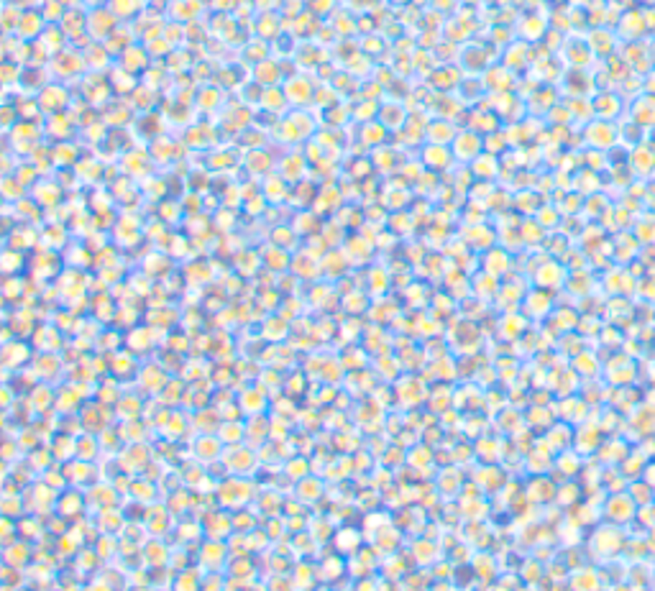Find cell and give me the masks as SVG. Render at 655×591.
<instances>
[{
  "mask_svg": "<svg viewBox=\"0 0 655 591\" xmlns=\"http://www.w3.org/2000/svg\"><path fill=\"white\" fill-rule=\"evenodd\" d=\"M451 154H453V159L471 164V161L479 159L484 154V139H479L476 131H461V134H456V139L451 141Z\"/></svg>",
  "mask_w": 655,
  "mask_h": 591,
  "instance_id": "1",
  "label": "cell"
},
{
  "mask_svg": "<svg viewBox=\"0 0 655 591\" xmlns=\"http://www.w3.org/2000/svg\"><path fill=\"white\" fill-rule=\"evenodd\" d=\"M586 141H589L594 149H602V151H605V149L614 147L619 141V131L612 126V121L597 118V121H592L586 126Z\"/></svg>",
  "mask_w": 655,
  "mask_h": 591,
  "instance_id": "2",
  "label": "cell"
},
{
  "mask_svg": "<svg viewBox=\"0 0 655 591\" xmlns=\"http://www.w3.org/2000/svg\"><path fill=\"white\" fill-rule=\"evenodd\" d=\"M619 36L627 38V41H637L648 33V23H645V16L637 11H630L622 16V23H619Z\"/></svg>",
  "mask_w": 655,
  "mask_h": 591,
  "instance_id": "3",
  "label": "cell"
},
{
  "mask_svg": "<svg viewBox=\"0 0 655 591\" xmlns=\"http://www.w3.org/2000/svg\"><path fill=\"white\" fill-rule=\"evenodd\" d=\"M632 123L637 126H655V95H643L632 102Z\"/></svg>",
  "mask_w": 655,
  "mask_h": 591,
  "instance_id": "4",
  "label": "cell"
},
{
  "mask_svg": "<svg viewBox=\"0 0 655 591\" xmlns=\"http://www.w3.org/2000/svg\"><path fill=\"white\" fill-rule=\"evenodd\" d=\"M425 156V164L433 166V169H445V166L453 164V154L448 147H440V144H430V147L422 151Z\"/></svg>",
  "mask_w": 655,
  "mask_h": 591,
  "instance_id": "5",
  "label": "cell"
},
{
  "mask_svg": "<svg viewBox=\"0 0 655 591\" xmlns=\"http://www.w3.org/2000/svg\"><path fill=\"white\" fill-rule=\"evenodd\" d=\"M592 108L602 121H614V115L622 110V102H619L617 95H599L597 100L592 102Z\"/></svg>",
  "mask_w": 655,
  "mask_h": 591,
  "instance_id": "6",
  "label": "cell"
},
{
  "mask_svg": "<svg viewBox=\"0 0 655 591\" xmlns=\"http://www.w3.org/2000/svg\"><path fill=\"white\" fill-rule=\"evenodd\" d=\"M630 166L637 174H650L655 169V151L648 147H637L630 154Z\"/></svg>",
  "mask_w": 655,
  "mask_h": 591,
  "instance_id": "7",
  "label": "cell"
},
{
  "mask_svg": "<svg viewBox=\"0 0 655 591\" xmlns=\"http://www.w3.org/2000/svg\"><path fill=\"white\" fill-rule=\"evenodd\" d=\"M456 139V131H453V126L448 121H433L430 123V128H427V141L430 144H440V147H448L451 141Z\"/></svg>",
  "mask_w": 655,
  "mask_h": 591,
  "instance_id": "8",
  "label": "cell"
},
{
  "mask_svg": "<svg viewBox=\"0 0 655 591\" xmlns=\"http://www.w3.org/2000/svg\"><path fill=\"white\" fill-rule=\"evenodd\" d=\"M471 172L476 174V177H481V179H486V177H494L496 174V166H499V159H496L494 154H481L479 159H474L471 161Z\"/></svg>",
  "mask_w": 655,
  "mask_h": 591,
  "instance_id": "9",
  "label": "cell"
},
{
  "mask_svg": "<svg viewBox=\"0 0 655 591\" xmlns=\"http://www.w3.org/2000/svg\"><path fill=\"white\" fill-rule=\"evenodd\" d=\"M614 44H617V38L612 36L609 31H594L592 38H589V49H592L594 54H609Z\"/></svg>",
  "mask_w": 655,
  "mask_h": 591,
  "instance_id": "10",
  "label": "cell"
},
{
  "mask_svg": "<svg viewBox=\"0 0 655 591\" xmlns=\"http://www.w3.org/2000/svg\"><path fill=\"white\" fill-rule=\"evenodd\" d=\"M645 23H648V31H655V8H653V11H648V16H645Z\"/></svg>",
  "mask_w": 655,
  "mask_h": 591,
  "instance_id": "11",
  "label": "cell"
}]
</instances>
